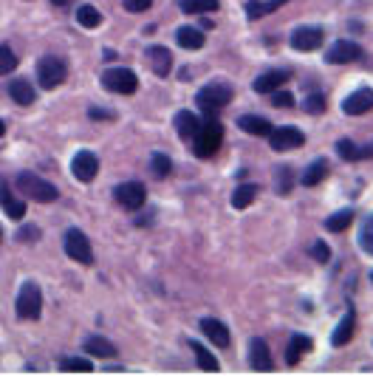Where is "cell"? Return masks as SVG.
Listing matches in <instances>:
<instances>
[{
    "label": "cell",
    "instance_id": "6da1fadb",
    "mask_svg": "<svg viewBox=\"0 0 373 376\" xmlns=\"http://www.w3.org/2000/svg\"><path fill=\"white\" fill-rule=\"evenodd\" d=\"M15 187H17V193H20L23 198H35V201H40V204H51V201L59 198L57 187L48 184L46 178H40V176H35V173H20V176L15 178Z\"/></svg>",
    "mask_w": 373,
    "mask_h": 376
},
{
    "label": "cell",
    "instance_id": "7a4b0ae2",
    "mask_svg": "<svg viewBox=\"0 0 373 376\" xmlns=\"http://www.w3.org/2000/svg\"><path fill=\"white\" fill-rule=\"evenodd\" d=\"M232 102V88L224 85V82H212V85H204L198 93H195V105L209 116L215 119L221 113V108H227Z\"/></svg>",
    "mask_w": 373,
    "mask_h": 376
},
{
    "label": "cell",
    "instance_id": "3957f363",
    "mask_svg": "<svg viewBox=\"0 0 373 376\" xmlns=\"http://www.w3.org/2000/svg\"><path fill=\"white\" fill-rule=\"evenodd\" d=\"M221 142H224V124L218 122V119H209V122L198 124V131H195V136H193L195 156H201V159H209V156L218 153Z\"/></svg>",
    "mask_w": 373,
    "mask_h": 376
},
{
    "label": "cell",
    "instance_id": "277c9868",
    "mask_svg": "<svg viewBox=\"0 0 373 376\" xmlns=\"http://www.w3.org/2000/svg\"><path fill=\"white\" fill-rule=\"evenodd\" d=\"M43 311V292L37 283H23L17 294V317L20 320H37Z\"/></svg>",
    "mask_w": 373,
    "mask_h": 376
},
{
    "label": "cell",
    "instance_id": "5b68a950",
    "mask_svg": "<svg viewBox=\"0 0 373 376\" xmlns=\"http://www.w3.org/2000/svg\"><path fill=\"white\" fill-rule=\"evenodd\" d=\"M68 77V66H66V59H59V57H43L37 62V79L43 88H59L62 82H66Z\"/></svg>",
    "mask_w": 373,
    "mask_h": 376
},
{
    "label": "cell",
    "instance_id": "8992f818",
    "mask_svg": "<svg viewBox=\"0 0 373 376\" xmlns=\"http://www.w3.org/2000/svg\"><path fill=\"white\" fill-rule=\"evenodd\" d=\"M102 85L108 88V91H113V93H136V88H139V77H136V71H131V68H108L105 74H102Z\"/></svg>",
    "mask_w": 373,
    "mask_h": 376
},
{
    "label": "cell",
    "instance_id": "52a82bcc",
    "mask_svg": "<svg viewBox=\"0 0 373 376\" xmlns=\"http://www.w3.org/2000/svg\"><path fill=\"white\" fill-rule=\"evenodd\" d=\"M62 246H66L68 258H74L79 263H93V249H90V241H88V235L82 229H68Z\"/></svg>",
    "mask_w": 373,
    "mask_h": 376
},
{
    "label": "cell",
    "instance_id": "ba28073f",
    "mask_svg": "<svg viewBox=\"0 0 373 376\" xmlns=\"http://www.w3.org/2000/svg\"><path fill=\"white\" fill-rule=\"evenodd\" d=\"M359 59H362V46L354 43V40H336L325 51L328 66H348V62H359Z\"/></svg>",
    "mask_w": 373,
    "mask_h": 376
},
{
    "label": "cell",
    "instance_id": "9c48e42d",
    "mask_svg": "<svg viewBox=\"0 0 373 376\" xmlns=\"http://www.w3.org/2000/svg\"><path fill=\"white\" fill-rule=\"evenodd\" d=\"M305 142V136H303V131L300 128H294V124H280V128H271V133H269V144H271V150H294V147H300Z\"/></svg>",
    "mask_w": 373,
    "mask_h": 376
},
{
    "label": "cell",
    "instance_id": "30bf717a",
    "mask_svg": "<svg viewBox=\"0 0 373 376\" xmlns=\"http://www.w3.org/2000/svg\"><path fill=\"white\" fill-rule=\"evenodd\" d=\"M323 40H325V31L320 26H300V28L291 31L289 43H291L294 51H314V48L323 46Z\"/></svg>",
    "mask_w": 373,
    "mask_h": 376
},
{
    "label": "cell",
    "instance_id": "8fae6325",
    "mask_svg": "<svg viewBox=\"0 0 373 376\" xmlns=\"http://www.w3.org/2000/svg\"><path fill=\"white\" fill-rule=\"evenodd\" d=\"M113 198L124 209H142L144 198H147V190H144V184H139V181H124V184H119L113 190Z\"/></svg>",
    "mask_w": 373,
    "mask_h": 376
},
{
    "label": "cell",
    "instance_id": "7c38bea8",
    "mask_svg": "<svg viewBox=\"0 0 373 376\" xmlns=\"http://www.w3.org/2000/svg\"><path fill=\"white\" fill-rule=\"evenodd\" d=\"M71 173H74L77 181H82V184L93 181V178H97V173H99V159H97V153L79 150V153L74 156V162H71Z\"/></svg>",
    "mask_w": 373,
    "mask_h": 376
},
{
    "label": "cell",
    "instance_id": "4fadbf2b",
    "mask_svg": "<svg viewBox=\"0 0 373 376\" xmlns=\"http://www.w3.org/2000/svg\"><path fill=\"white\" fill-rule=\"evenodd\" d=\"M342 111L348 116H362L367 111H373V91L370 88H356L354 93H348L345 100H342Z\"/></svg>",
    "mask_w": 373,
    "mask_h": 376
},
{
    "label": "cell",
    "instance_id": "5bb4252c",
    "mask_svg": "<svg viewBox=\"0 0 373 376\" xmlns=\"http://www.w3.org/2000/svg\"><path fill=\"white\" fill-rule=\"evenodd\" d=\"M249 362H252L255 370H271V351L263 337L249 339Z\"/></svg>",
    "mask_w": 373,
    "mask_h": 376
},
{
    "label": "cell",
    "instance_id": "9a60e30c",
    "mask_svg": "<svg viewBox=\"0 0 373 376\" xmlns=\"http://www.w3.org/2000/svg\"><path fill=\"white\" fill-rule=\"evenodd\" d=\"M289 79H291V68H271V71H266V74H260L255 79V91L258 93H271L280 85H286Z\"/></svg>",
    "mask_w": 373,
    "mask_h": 376
},
{
    "label": "cell",
    "instance_id": "2e32d148",
    "mask_svg": "<svg viewBox=\"0 0 373 376\" xmlns=\"http://www.w3.org/2000/svg\"><path fill=\"white\" fill-rule=\"evenodd\" d=\"M147 59H150V68H153L155 77H167L170 68H173V54L164 46H150L147 48Z\"/></svg>",
    "mask_w": 373,
    "mask_h": 376
},
{
    "label": "cell",
    "instance_id": "e0dca14e",
    "mask_svg": "<svg viewBox=\"0 0 373 376\" xmlns=\"http://www.w3.org/2000/svg\"><path fill=\"white\" fill-rule=\"evenodd\" d=\"M0 207H3L6 215L15 218V221H23V218H26V204H23V198H17V196L9 190L6 181H0Z\"/></svg>",
    "mask_w": 373,
    "mask_h": 376
},
{
    "label": "cell",
    "instance_id": "ac0fdd59",
    "mask_svg": "<svg viewBox=\"0 0 373 376\" xmlns=\"http://www.w3.org/2000/svg\"><path fill=\"white\" fill-rule=\"evenodd\" d=\"M354 331H356V311L354 308H348L345 311V317L339 320V326L334 328V334H331V342L339 348V346H348L351 342V337H354Z\"/></svg>",
    "mask_w": 373,
    "mask_h": 376
},
{
    "label": "cell",
    "instance_id": "d6986e66",
    "mask_svg": "<svg viewBox=\"0 0 373 376\" xmlns=\"http://www.w3.org/2000/svg\"><path fill=\"white\" fill-rule=\"evenodd\" d=\"M82 348H85V354H90V357H102V359L116 357V346H113L111 339L99 337V334H90V337H85Z\"/></svg>",
    "mask_w": 373,
    "mask_h": 376
},
{
    "label": "cell",
    "instance_id": "ffe728a7",
    "mask_svg": "<svg viewBox=\"0 0 373 376\" xmlns=\"http://www.w3.org/2000/svg\"><path fill=\"white\" fill-rule=\"evenodd\" d=\"M201 331H204V337H207L209 342H215L218 348H227V346H229V328H227L221 320H212V317L201 320Z\"/></svg>",
    "mask_w": 373,
    "mask_h": 376
},
{
    "label": "cell",
    "instance_id": "44dd1931",
    "mask_svg": "<svg viewBox=\"0 0 373 376\" xmlns=\"http://www.w3.org/2000/svg\"><path fill=\"white\" fill-rule=\"evenodd\" d=\"M311 348H314V339H311L308 334H294L291 339H289V348H286V359H289V365H297Z\"/></svg>",
    "mask_w": 373,
    "mask_h": 376
},
{
    "label": "cell",
    "instance_id": "7402d4cb",
    "mask_svg": "<svg viewBox=\"0 0 373 376\" xmlns=\"http://www.w3.org/2000/svg\"><path fill=\"white\" fill-rule=\"evenodd\" d=\"M238 128L252 133V136H269L271 133V122L263 119V116H255V113H243L238 116Z\"/></svg>",
    "mask_w": 373,
    "mask_h": 376
},
{
    "label": "cell",
    "instance_id": "603a6c76",
    "mask_svg": "<svg viewBox=\"0 0 373 376\" xmlns=\"http://www.w3.org/2000/svg\"><path fill=\"white\" fill-rule=\"evenodd\" d=\"M336 153L345 162H362V159H370V156H373V147H359L351 139H339L336 142Z\"/></svg>",
    "mask_w": 373,
    "mask_h": 376
},
{
    "label": "cell",
    "instance_id": "cb8c5ba5",
    "mask_svg": "<svg viewBox=\"0 0 373 376\" xmlns=\"http://www.w3.org/2000/svg\"><path fill=\"white\" fill-rule=\"evenodd\" d=\"M283 3H289V0H249V3L243 6L246 9V17L249 20H260V17H266V15H271V12H277Z\"/></svg>",
    "mask_w": 373,
    "mask_h": 376
},
{
    "label": "cell",
    "instance_id": "d4e9b609",
    "mask_svg": "<svg viewBox=\"0 0 373 376\" xmlns=\"http://www.w3.org/2000/svg\"><path fill=\"white\" fill-rule=\"evenodd\" d=\"M175 43L181 48H186V51H198V48H204V35L193 26H181L175 31Z\"/></svg>",
    "mask_w": 373,
    "mask_h": 376
},
{
    "label": "cell",
    "instance_id": "484cf974",
    "mask_svg": "<svg viewBox=\"0 0 373 376\" xmlns=\"http://www.w3.org/2000/svg\"><path fill=\"white\" fill-rule=\"evenodd\" d=\"M173 122H175V133H178L181 139H193L195 131H198V124H201L193 111H178Z\"/></svg>",
    "mask_w": 373,
    "mask_h": 376
},
{
    "label": "cell",
    "instance_id": "4316f807",
    "mask_svg": "<svg viewBox=\"0 0 373 376\" xmlns=\"http://www.w3.org/2000/svg\"><path fill=\"white\" fill-rule=\"evenodd\" d=\"M328 170H331V167H328V162H325V159H317V162H311V164L305 167V173H303V178H300V181H303L305 187H317L320 181H325Z\"/></svg>",
    "mask_w": 373,
    "mask_h": 376
},
{
    "label": "cell",
    "instance_id": "83f0119b",
    "mask_svg": "<svg viewBox=\"0 0 373 376\" xmlns=\"http://www.w3.org/2000/svg\"><path fill=\"white\" fill-rule=\"evenodd\" d=\"M9 97L17 102V105H31L35 102V88H31V82H26V79H15L12 85H9Z\"/></svg>",
    "mask_w": 373,
    "mask_h": 376
},
{
    "label": "cell",
    "instance_id": "f1b7e54d",
    "mask_svg": "<svg viewBox=\"0 0 373 376\" xmlns=\"http://www.w3.org/2000/svg\"><path fill=\"white\" fill-rule=\"evenodd\" d=\"M77 23L82 26V28H99L102 26V12L97 9V6H79L77 9Z\"/></svg>",
    "mask_w": 373,
    "mask_h": 376
},
{
    "label": "cell",
    "instance_id": "f546056e",
    "mask_svg": "<svg viewBox=\"0 0 373 376\" xmlns=\"http://www.w3.org/2000/svg\"><path fill=\"white\" fill-rule=\"evenodd\" d=\"M255 198H258V187L255 184H240L238 190L232 193V207L235 209H246Z\"/></svg>",
    "mask_w": 373,
    "mask_h": 376
},
{
    "label": "cell",
    "instance_id": "4dcf8cb0",
    "mask_svg": "<svg viewBox=\"0 0 373 376\" xmlns=\"http://www.w3.org/2000/svg\"><path fill=\"white\" fill-rule=\"evenodd\" d=\"M351 221H354V209H339L325 221V229L328 232H342V229L351 227Z\"/></svg>",
    "mask_w": 373,
    "mask_h": 376
},
{
    "label": "cell",
    "instance_id": "1f68e13d",
    "mask_svg": "<svg viewBox=\"0 0 373 376\" xmlns=\"http://www.w3.org/2000/svg\"><path fill=\"white\" fill-rule=\"evenodd\" d=\"M150 170L155 178H167L173 173V162H170V156L167 153H153V159H150Z\"/></svg>",
    "mask_w": 373,
    "mask_h": 376
},
{
    "label": "cell",
    "instance_id": "d6a6232c",
    "mask_svg": "<svg viewBox=\"0 0 373 376\" xmlns=\"http://www.w3.org/2000/svg\"><path fill=\"white\" fill-rule=\"evenodd\" d=\"M218 0H181V9L186 15H204V12H218Z\"/></svg>",
    "mask_w": 373,
    "mask_h": 376
},
{
    "label": "cell",
    "instance_id": "836d02e7",
    "mask_svg": "<svg viewBox=\"0 0 373 376\" xmlns=\"http://www.w3.org/2000/svg\"><path fill=\"white\" fill-rule=\"evenodd\" d=\"M190 348H193V354H195V359H198V365H201L204 370H209V373H215V370H218V359H215V357L201 346V342H195V339H193V342H190Z\"/></svg>",
    "mask_w": 373,
    "mask_h": 376
},
{
    "label": "cell",
    "instance_id": "e575fe53",
    "mask_svg": "<svg viewBox=\"0 0 373 376\" xmlns=\"http://www.w3.org/2000/svg\"><path fill=\"white\" fill-rule=\"evenodd\" d=\"M359 246H362V252L373 255V215H367L365 221H362V229H359Z\"/></svg>",
    "mask_w": 373,
    "mask_h": 376
},
{
    "label": "cell",
    "instance_id": "d590c367",
    "mask_svg": "<svg viewBox=\"0 0 373 376\" xmlns=\"http://www.w3.org/2000/svg\"><path fill=\"white\" fill-rule=\"evenodd\" d=\"M17 68V57H15V51L9 48V46H0V77L3 74H12Z\"/></svg>",
    "mask_w": 373,
    "mask_h": 376
},
{
    "label": "cell",
    "instance_id": "8d00e7d4",
    "mask_svg": "<svg viewBox=\"0 0 373 376\" xmlns=\"http://www.w3.org/2000/svg\"><path fill=\"white\" fill-rule=\"evenodd\" d=\"M303 111L305 113H325V97L323 93H308L303 100Z\"/></svg>",
    "mask_w": 373,
    "mask_h": 376
},
{
    "label": "cell",
    "instance_id": "74e56055",
    "mask_svg": "<svg viewBox=\"0 0 373 376\" xmlns=\"http://www.w3.org/2000/svg\"><path fill=\"white\" fill-rule=\"evenodd\" d=\"M59 370H66V373H90V362L88 359H62Z\"/></svg>",
    "mask_w": 373,
    "mask_h": 376
},
{
    "label": "cell",
    "instance_id": "f35d334b",
    "mask_svg": "<svg viewBox=\"0 0 373 376\" xmlns=\"http://www.w3.org/2000/svg\"><path fill=\"white\" fill-rule=\"evenodd\" d=\"M291 184H294V173L291 167H280V176H277V193H289L291 190Z\"/></svg>",
    "mask_w": 373,
    "mask_h": 376
},
{
    "label": "cell",
    "instance_id": "ab89813d",
    "mask_svg": "<svg viewBox=\"0 0 373 376\" xmlns=\"http://www.w3.org/2000/svg\"><path fill=\"white\" fill-rule=\"evenodd\" d=\"M311 258L320 261V263H328V261H331V249H328V243H325V241H314V243H311Z\"/></svg>",
    "mask_w": 373,
    "mask_h": 376
},
{
    "label": "cell",
    "instance_id": "60d3db41",
    "mask_svg": "<svg viewBox=\"0 0 373 376\" xmlns=\"http://www.w3.org/2000/svg\"><path fill=\"white\" fill-rule=\"evenodd\" d=\"M271 102L277 105V108H294V93L291 91H271Z\"/></svg>",
    "mask_w": 373,
    "mask_h": 376
},
{
    "label": "cell",
    "instance_id": "b9f144b4",
    "mask_svg": "<svg viewBox=\"0 0 373 376\" xmlns=\"http://www.w3.org/2000/svg\"><path fill=\"white\" fill-rule=\"evenodd\" d=\"M122 6L133 15H139V12H147L153 6V0H122Z\"/></svg>",
    "mask_w": 373,
    "mask_h": 376
},
{
    "label": "cell",
    "instance_id": "7bdbcfd3",
    "mask_svg": "<svg viewBox=\"0 0 373 376\" xmlns=\"http://www.w3.org/2000/svg\"><path fill=\"white\" fill-rule=\"evenodd\" d=\"M88 116H90V119H116V113H113V111H105V108H99V105L88 108Z\"/></svg>",
    "mask_w": 373,
    "mask_h": 376
},
{
    "label": "cell",
    "instance_id": "ee69618b",
    "mask_svg": "<svg viewBox=\"0 0 373 376\" xmlns=\"http://www.w3.org/2000/svg\"><path fill=\"white\" fill-rule=\"evenodd\" d=\"M37 229L35 227H23V229H17V241H23V243H28V241H37Z\"/></svg>",
    "mask_w": 373,
    "mask_h": 376
},
{
    "label": "cell",
    "instance_id": "f6af8a7d",
    "mask_svg": "<svg viewBox=\"0 0 373 376\" xmlns=\"http://www.w3.org/2000/svg\"><path fill=\"white\" fill-rule=\"evenodd\" d=\"M3 133H6V122H3V119H0V136H3Z\"/></svg>",
    "mask_w": 373,
    "mask_h": 376
},
{
    "label": "cell",
    "instance_id": "bcb514c9",
    "mask_svg": "<svg viewBox=\"0 0 373 376\" xmlns=\"http://www.w3.org/2000/svg\"><path fill=\"white\" fill-rule=\"evenodd\" d=\"M51 3H54V6H66V3H68V0H51Z\"/></svg>",
    "mask_w": 373,
    "mask_h": 376
},
{
    "label": "cell",
    "instance_id": "7dc6e473",
    "mask_svg": "<svg viewBox=\"0 0 373 376\" xmlns=\"http://www.w3.org/2000/svg\"><path fill=\"white\" fill-rule=\"evenodd\" d=\"M370 283H373V272H370Z\"/></svg>",
    "mask_w": 373,
    "mask_h": 376
},
{
    "label": "cell",
    "instance_id": "c3c4849f",
    "mask_svg": "<svg viewBox=\"0 0 373 376\" xmlns=\"http://www.w3.org/2000/svg\"><path fill=\"white\" fill-rule=\"evenodd\" d=\"M0 238H3V232H0Z\"/></svg>",
    "mask_w": 373,
    "mask_h": 376
}]
</instances>
